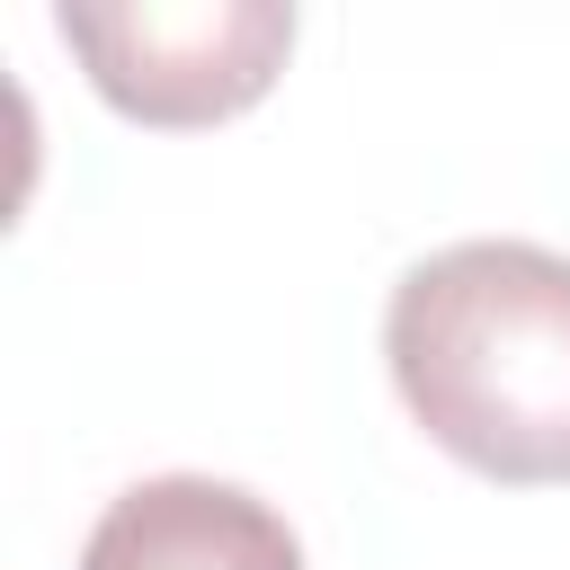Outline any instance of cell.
Returning a JSON list of instances; mask_svg holds the SVG:
<instances>
[{
	"instance_id": "2",
	"label": "cell",
	"mask_w": 570,
	"mask_h": 570,
	"mask_svg": "<svg viewBox=\"0 0 570 570\" xmlns=\"http://www.w3.org/2000/svg\"><path fill=\"white\" fill-rule=\"evenodd\" d=\"M53 27L89 89L134 125H223L267 98L294 53V9L276 0H62Z\"/></svg>"
},
{
	"instance_id": "3",
	"label": "cell",
	"mask_w": 570,
	"mask_h": 570,
	"mask_svg": "<svg viewBox=\"0 0 570 570\" xmlns=\"http://www.w3.org/2000/svg\"><path fill=\"white\" fill-rule=\"evenodd\" d=\"M80 570H303V543L258 490L214 472H160L107 499Z\"/></svg>"
},
{
	"instance_id": "1",
	"label": "cell",
	"mask_w": 570,
	"mask_h": 570,
	"mask_svg": "<svg viewBox=\"0 0 570 570\" xmlns=\"http://www.w3.org/2000/svg\"><path fill=\"white\" fill-rule=\"evenodd\" d=\"M383 356L410 419L481 481H570V258L454 240L392 285Z\"/></svg>"
}]
</instances>
